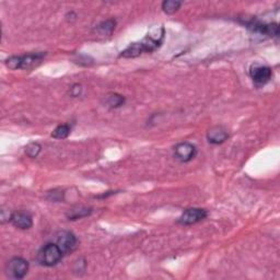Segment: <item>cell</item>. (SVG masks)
<instances>
[{
    "mask_svg": "<svg viewBox=\"0 0 280 280\" xmlns=\"http://www.w3.org/2000/svg\"><path fill=\"white\" fill-rule=\"evenodd\" d=\"M64 256V253L56 243H48L37 253V262L42 266L52 267L57 265Z\"/></svg>",
    "mask_w": 280,
    "mask_h": 280,
    "instance_id": "obj_1",
    "label": "cell"
},
{
    "mask_svg": "<svg viewBox=\"0 0 280 280\" xmlns=\"http://www.w3.org/2000/svg\"><path fill=\"white\" fill-rule=\"evenodd\" d=\"M29 263L22 257H13L7 264L6 274L12 279H22L29 271Z\"/></svg>",
    "mask_w": 280,
    "mask_h": 280,
    "instance_id": "obj_2",
    "label": "cell"
},
{
    "mask_svg": "<svg viewBox=\"0 0 280 280\" xmlns=\"http://www.w3.org/2000/svg\"><path fill=\"white\" fill-rule=\"evenodd\" d=\"M59 249L62 250L64 255L68 254L76 250L77 248V238L70 231H62L56 236V242H55Z\"/></svg>",
    "mask_w": 280,
    "mask_h": 280,
    "instance_id": "obj_3",
    "label": "cell"
},
{
    "mask_svg": "<svg viewBox=\"0 0 280 280\" xmlns=\"http://www.w3.org/2000/svg\"><path fill=\"white\" fill-rule=\"evenodd\" d=\"M207 211L202 208H190L186 209L182 216L178 218V223L183 225H192L203 221L204 219L207 218Z\"/></svg>",
    "mask_w": 280,
    "mask_h": 280,
    "instance_id": "obj_4",
    "label": "cell"
},
{
    "mask_svg": "<svg viewBox=\"0 0 280 280\" xmlns=\"http://www.w3.org/2000/svg\"><path fill=\"white\" fill-rule=\"evenodd\" d=\"M250 76L253 79V81L257 84H265L270 81L272 71L268 66L255 64L252 65L250 68Z\"/></svg>",
    "mask_w": 280,
    "mask_h": 280,
    "instance_id": "obj_5",
    "label": "cell"
},
{
    "mask_svg": "<svg viewBox=\"0 0 280 280\" xmlns=\"http://www.w3.org/2000/svg\"><path fill=\"white\" fill-rule=\"evenodd\" d=\"M197 155L196 147L191 143H181L175 146L174 157L181 162H190Z\"/></svg>",
    "mask_w": 280,
    "mask_h": 280,
    "instance_id": "obj_6",
    "label": "cell"
},
{
    "mask_svg": "<svg viewBox=\"0 0 280 280\" xmlns=\"http://www.w3.org/2000/svg\"><path fill=\"white\" fill-rule=\"evenodd\" d=\"M248 28L254 33H258L261 35L277 36L278 35V24L277 23H264L258 20H252L246 23Z\"/></svg>",
    "mask_w": 280,
    "mask_h": 280,
    "instance_id": "obj_7",
    "label": "cell"
},
{
    "mask_svg": "<svg viewBox=\"0 0 280 280\" xmlns=\"http://www.w3.org/2000/svg\"><path fill=\"white\" fill-rule=\"evenodd\" d=\"M46 54L43 52L32 53V54L20 56V69L28 70L36 67L37 65L41 64Z\"/></svg>",
    "mask_w": 280,
    "mask_h": 280,
    "instance_id": "obj_8",
    "label": "cell"
},
{
    "mask_svg": "<svg viewBox=\"0 0 280 280\" xmlns=\"http://www.w3.org/2000/svg\"><path fill=\"white\" fill-rule=\"evenodd\" d=\"M10 222L20 230H29L33 225V219L29 213L17 211L11 215Z\"/></svg>",
    "mask_w": 280,
    "mask_h": 280,
    "instance_id": "obj_9",
    "label": "cell"
},
{
    "mask_svg": "<svg viewBox=\"0 0 280 280\" xmlns=\"http://www.w3.org/2000/svg\"><path fill=\"white\" fill-rule=\"evenodd\" d=\"M208 142L213 145L223 144L226 139L229 138V134L226 129H224L222 126H215L209 129L207 134Z\"/></svg>",
    "mask_w": 280,
    "mask_h": 280,
    "instance_id": "obj_10",
    "label": "cell"
},
{
    "mask_svg": "<svg viewBox=\"0 0 280 280\" xmlns=\"http://www.w3.org/2000/svg\"><path fill=\"white\" fill-rule=\"evenodd\" d=\"M92 209L88 207H77L69 210L67 213V217L69 220H77V219H81L83 217H88L91 215Z\"/></svg>",
    "mask_w": 280,
    "mask_h": 280,
    "instance_id": "obj_11",
    "label": "cell"
},
{
    "mask_svg": "<svg viewBox=\"0 0 280 280\" xmlns=\"http://www.w3.org/2000/svg\"><path fill=\"white\" fill-rule=\"evenodd\" d=\"M106 105L111 109H117L125 103V98L117 93H111V95L106 96Z\"/></svg>",
    "mask_w": 280,
    "mask_h": 280,
    "instance_id": "obj_12",
    "label": "cell"
},
{
    "mask_svg": "<svg viewBox=\"0 0 280 280\" xmlns=\"http://www.w3.org/2000/svg\"><path fill=\"white\" fill-rule=\"evenodd\" d=\"M70 131H71L70 125H68V124L59 125L54 130H53L52 137L55 138V139H65V138H67L69 136Z\"/></svg>",
    "mask_w": 280,
    "mask_h": 280,
    "instance_id": "obj_13",
    "label": "cell"
},
{
    "mask_svg": "<svg viewBox=\"0 0 280 280\" xmlns=\"http://www.w3.org/2000/svg\"><path fill=\"white\" fill-rule=\"evenodd\" d=\"M182 4L179 2H175V0H165L162 3V10L166 13V15H173L178 9L181 8Z\"/></svg>",
    "mask_w": 280,
    "mask_h": 280,
    "instance_id": "obj_14",
    "label": "cell"
},
{
    "mask_svg": "<svg viewBox=\"0 0 280 280\" xmlns=\"http://www.w3.org/2000/svg\"><path fill=\"white\" fill-rule=\"evenodd\" d=\"M115 25H116L115 20L111 19V20H108V21H104L100 25H98L97 29L99 32H101V34H111L113 30L115 29Z\"/></svg>",
    "mask_w": 280,
    "mask_h": 280,
    "instance_id": "obj_15",
    "label": "cell"
},
{
    "mask_svg": "<svg viewBox=\"0 0 280 280\" xmlns=\"http://www.w3.org/2000/svg\"><path fill=\"white\" fill-rule=\"evenodd\" d=\"M42 150V147L37 143H31L28 146L25 147V155L28 156L29 158H37V156L39 155V152Z\"/></svg>",
    "mask_w": 280,
    "mask_h": 280,
    "instance_id": "obj_16",
    "label": "cell"
},
{
    "mask_svg": "<svg viewBox=\"0 0 280 280\" xmlns=\"http://www.w3.org/2000/svg\"><path fill=\"white\" fill-rule=\"evenodd\" d=\"M5 64L11 70L20 69V56H10L6 59Z\"/></svg>",
    "mask_w": 280,
    "mask_h": 280,
    "instance_id": "obj_17",
    "label": "cell"
},
{
    "mask_svg": "<svg viewBox=\"0 0 280 280\" xmlns=\"http://www.w3.org/2000/svg\"><path fill=\"white\" fill-rule=\"evenodd\" d=\"M81 85H79V84H75L72 86V88L70 89V95L71 97L73 98H76V97H79L80 96V93H81Z\"/></svg>",
    "mask_w": 280,
    "mask_h": 280,
    "instance_id": "obj_18",
    "label": "cell"
}]
</instances>
